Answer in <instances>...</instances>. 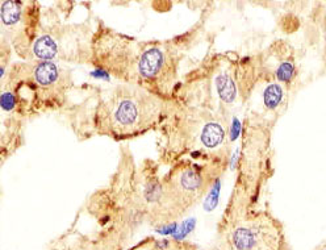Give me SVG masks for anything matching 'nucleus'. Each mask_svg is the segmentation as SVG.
<instances>
[{"label":"nucleus","instance_id":"f257e3e1","mask_svg":"<svg viewBox=\"0 0 326 250\" xmlns=\"http://www.w3.org/2000/svg\"><path fill=\"white\" fill-rule=\"evenodd\" d=\"M171 107L173 102L141 87L118 82L109 87L90 86L86 96L70 103L63 112L79 140L108 137L122 142L158 132Z\"/></svg>","mask_w":326,"mask_h":250},{"label":"nucleus","instance_id":"f03ea898","mask_svg":"<svg viewBox=\"0 0 326 250\" xmlns=\"http://www.w3.org/2000/svg\"><path fill=\"white\" fill-rule=\"evenodd\" d=\"M120 83L141 87L173 102L179 86L181 50L175 41L138 40L98 20L91 62Z\"/></svg>","mask_w":326,"mask_h":250},{"label":"nucleus","instance_id":"7ed1b4c3","mask_svg":"<svg viewBox=\"0 0 326 250\" xmlns=\"http://www.w3.org/2000/svg\"><path fill=\"white\" fill-rule=\"evenodd\" d=\"M70 69L49 61H20L1 74L4 111L19 118L65 111L74 90Z\"/></svg>","mask_w":326,"mask_h":250},{"label":"nucleus","instance_id":"20e7f679","mask_svg":"<svg viewBox=\"0 0 326 250\" xmlns=\"http://www.w3.org/2000/svg\"><path fill=\"white\" fill-rule=\"evenodd\" d=\"M159 153L165 164L205 160L221 162L228 126L221 114L174 102L169 118L159 128Z\"/></svg>","mask_w":326,"mask_h":250},{"label":"nucleus","instance_id":"39448f33","mask_svg":"<svg viewBox=\"0 0 326 250\" xmlns=\"http://www.w3.org/2000/svg\"><path fill=\"white\" fill-rule=\"evenodd\" d=\"M95 28L91 20L69 24L51 7L43 8L38 35L28 61L90 63Z\"/></svg>","mask_w":326,"mask_h":250},{"label":"nucleus","instance_id":"423d86ee","mask_svg":"<svg viewBox=\"0 0 326 250\" xmlns=\"http://www.w3.org/2000/svg\"><path fill=\"white\" fill-rule=\"evenodd\" d=\"M211 170V164L199 165L191 161L171 165L170 171L162 176L165 224L181 217L203 198L215 176Z\"/></svg>","mask_w":326,"mask_h":250},{"label":"nucleus","instance_id":"0eeeda50","mask_svg":"<svg viewBox=\"0 0 326 250\" xmlns=\"http://www.w3.org/2000/svg\"><path fill=\"white\" fill-rule=\"evenodd\" d=\"M42 9L37 1H1V42L12 47L21 61L29 59L32 45L38 35Z\"/></svg>","mask_w":326,"mask_h":250},{"label":"nucleus","instance_id":"6e6552de","mask_svg":"<svg viewBox=\"0 0 326 250\" xmlns=\"http://www.w3.org/2000/svg\"><path fill=\"white\" fill-rule=\"evenodd\" d=\"M284 88L279 83H271L270 86L264 88L263 103L268 111H278L279 107L283 104Z\"/></svg>","mask_w":326,"mask_h":250},{"label":"nucleus","instance_id":"1a4fd4ad","mask_svg":"<svg viewBox=\"0 0 326 250\" xmlns=\"http://www.w3.org/2000/svg\"><path fill=\"white\" fill-rule=\"evenodd\" d=\"M140 247H141V245H140ZM140 247H138V248H133V249H132V250H140Z\"/></svg>","mask_w":326,"mask_h":250}]
</instances>
